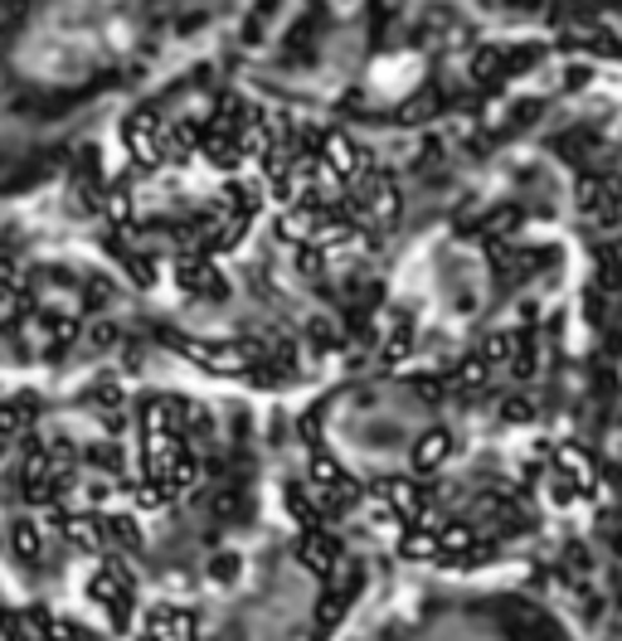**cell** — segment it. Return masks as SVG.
<instances>
[{"mask_svg":"<svg viewBox=\"0 0 622 641\" xmlns=\"http://www.w3.org/2000/svg\"><path fill=\"white\" fill-rule=\"evenodd\" d=\"M142 30V0H40L10 44V63L30 88L69 93L132 59Z\"/></svg>","mask_w":622,"mask_h":641,"instance_id":"1","label":"cell"},{"mask_svg":"<svg viewBox=\"0 0 622 641\" xmlns=\"http://www.w3.org/2000/svg\"><path fill=\"white\" fill-rule=\"evenodd\" d=\"M428 438V408L399 384H360L326 414V442L360 477L399 471Z\"/></svg>","mask_w":622,"mask_h":641,"instance_id":"2","label":"cell"},{"mask_svg":"<svg viewBox=\"0 0 622 641\" xmlns=\"http://www.w3.org/2000/svg\"><path fill=\"white\" fill-rule=\"evenodd\" d=\"M418 641H501V637L491 632L487 622H477V618H462V612H448V618L428 622L424 632H418Z\"/></svg>","mask_w":622,"mask_h":641,"instance_id":"3","label":"cell"}]
</instances>
